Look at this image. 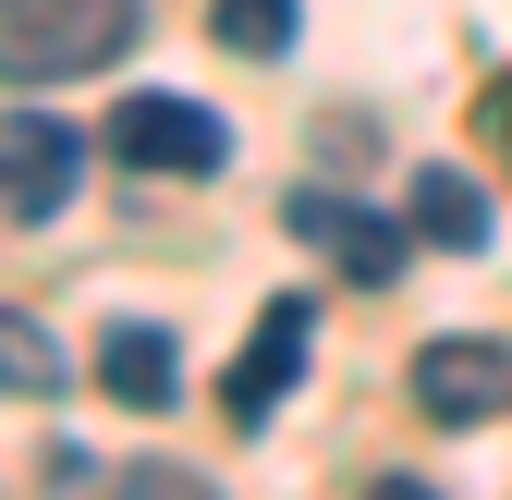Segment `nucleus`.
<instances>
[{"instance_id":"423d86ee","label":"nucleus","mask_w":512,"mask_h":500,"mask_svg":"<svg viewBox=\"0 0 512 500\" xmlns=\"http://www.w3.org/2000/svg\"><path fill=\"white\" fill-rule=\"evenodd\" d=\"M98 391H110L122 415H159V403H183V342H171L159 318H122V330L98 342Z\"/></svg>"},{"instance_id":"6e6552de","label":"nucleus","mask_w":512,"mask_h":500,"mask_svg":"<svg viewBox=\"0 0 512 500\" xmlns=\"http://www.w3.org/2000/svg\"><path fill=\"white\" fill-rule=\"evenodd\" d=\"M415 232L452 244V257H476V244H488V196H476L464 171H415Z\"/></svg>"},{"instance_id":"0eeeda50","label":"nucleus","mask_w":512,"mask_h":500,"mask_svg":"<svg viewBox=\"0 0 512 500\" xmlns=\"http://www.w3.org/2000/svg\"><path fill=\"white\" fill-rule=\"evenodd\" d=\"M281 220H293V232L317 244V257H342L354 281H391V269H403V232L378 220V208H354V196H293Z\"/></svg>"},{"instance_id":"39448f33","label":"nucleus","mask_w":512,"mask_h":500,"mask_svg":"<svg viewBox=\"0 0 512 500\" xmlns=\"http://www.w3.org/2000/svg\"><path fill=\"white\" fill-rule=\"evenodd\" d=\"M305 342H317V305H305V293H269V318H256V342L232 354V379H220V415L244 427V440H256V427L281 415V391H293Z\"/></svg>"},{"instance_id":"7ed1b4c3","label":"nucleus","mask_w":512,"mask_h":500,"mask_svg":"<svg viewBox=\"0 0 512 500\" xmlns=\"http://www.w3.org/2000/svg\"><path fill=\"white\" fill-rule=\"evenodd\" d=\"M74 171H86V135L61 110H0V220H61L74 208Z\"/></svg>"},{"instance_id":"9d476101","label":"nucleus","mask_w":512,"mask_h":500,"mask_svg":"<svg viewBox=\"0 0 512 500\" xmlns=\"http://www.w3.org/2000/svg\"><path fill=\"white\" fill-rule=\"evenodd\" d=\"M208 37H220V49H244V61H281V49H293V0H220Z\"/></svg>"},{"instance_id":"f03ea898","label":"nucleus","mask_w":512,"mask_h":500,"mask_svg":"<svg viewBox=\"0 0 512 500\" xmlns=\"http://www.w3.org/2000/svg\"><path fill=\"white\" fill-rule=\"evenodd\" d=\"M110 147H122V171H220L232 159V122L208 98H183V86H135L110 110Z\"/></svg>"},{"instance_id":"f257e3e1","label":"nucleus","mask_w":512,"mask_h":500,"mask_svg":"<svg viewBox=\"0 0 512 500\" xmlns=\"http://www.w3.org/2000/svg\"><path fill=\"white\" fill-rule=\"evenodd\" d=\"M147 0H0V86H74L135 49Z\"/></svg>"},{"instance_id":"1a4fd4ad","label":"nucleus","mask_w":512,"mask_h":500,"mask_svg":"<svg viewBox=\"0 0 512 500\" xmlns=\"http://www.w3.org/2000/svg\"><path fill=\"white\" fill-rule=\"evenodd\" d=\"M0 391H13V403H49L61 391V342L25 318V305H0Z\"/></svg>"},{"instance_id":"20e7f679","label":"nucleus","mask_w":512,"mask_h":500,"mask_svg":"<svg viewBox=\"0 0 512 500\" xmlns=\"http://www.w3.org/2000/svg\"><path fill=\"white\" fill-rule=\"evenodd\" d=\"M415 415L427 427H488L500 403H512V342H488V330H452V342H427L415 354Z\"/></svg>"},{"instance_id":"9b49d317","label":"nucleus","mask_w":512,"mask_h":500,"mask_svg":"<svg viewBox=\"0 0 512 500\" xmlns=\"http://www.w3.org/2000/svg\"><path fill=\"white\" fill-rule=\"evenodd\" d=\"M500 147H512V86H500Z\"/></svg>"}]
</instances>
